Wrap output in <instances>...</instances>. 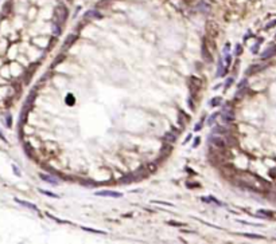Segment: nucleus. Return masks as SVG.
I'll list each match as a JSON object with an SVG mask.
<instances>
[{"instance_id":"nucleus-41","label":"nucleus","mask_w":276,"mask_h":244,"mask_svg":"<svg viewBox=\"0 0 276 244\" xmlns=\"http://www.w3.org/2000/svg\"><path fill=\"white\" fill-rule=\"evenodd\" d=\"M12 171L15 172V175H16V176H20V171L18 169V166H16V165H12Z\"/></svg>"},{"instance_id":"nucleus-33","label":"nucleus","mask_w":276,"mask_h":244,"mask_svg":"<svg viewBox=\"0 0 276 244\" xmlns=\"http://www.w3.org/2000/svg\"><path fill=\"white\" fill-rule=\"evenodd\" d=\"M217 116H218V113H216V114H212V116L209 117V120H208V125H213V122L216 121Z\"/></svg>"},{"instance_id":"nucleus-6","label":"nucleus","mask_w":276,"mask_h":244,"mask_svg":"<svg viewBox=\"0 0 276 244\" xmlns=\"http://www.w3.org/2000/svg\"><path fill=\"white\" fill-rule=\"evenodd\" d=\"M275 55H276V44H271L266 51L261 53V59H263V61H267V59L275 57Z\"/></svg>"},{"instance_id":"nucleus-42","label":"nucleus","mask_w":276,"mask_h":244,"mask_svg":"<svg viewBox=\"0 0 276 244\" xmlns=\"http://www.w3.org/2000/svg\"><path fill=\"white\" fill-rule=\"evenodd\" d=\"M154 203H155V204H162V205H167V207H172V205L170 204V203H164V201H156V200H155V201H154Z\"/></svg>"},{"instance_id":"nucleus-43","label":"nucleus","mask_w":276,"mask_h":244,"mask_svg":"<svg viewBox=\"0 0 276 244\" xmlns=\"http://www.w3.org/2000/svg\"><path fill=\"white\" fill-rule=\"evenodd\" d=\"M275 26H276V20H274V22H271V23H268L266 28L268 30V28H272V27H275Z\"/></svg>"},{"instance_id":"nucleus-28","label":"nucleus","mask_w":276,"mask_h":244,"mask_svg":"<svg viewBox=\"0 0 276 244\" xmlns=\"http://www.w3.org/2000/svg\"><path fill=\"white\" fill-rule=\"evenodd\" d=\"M84 231H86V232H92V234H100V235H105V232H102V231H97V230H92V228H88V227H81Z\"/></svg>"},{"instance_id":"nucleus-39","label":"nucleus","mask_w":276,"mask_h":244,"mask_svg":"<svg viewBox=\"0 0 276 244\" xmlns=\"http://www.w3.org/2000/svg\"><path fill=\"white\" fill-rule=\"evenodd\" d=\"M270 176L272 177V179H276V168H272L270 171Z\"/></svg>"},{"instance_id":"nucleus-22","label":"nucleus","mask_w":276,"mask_h":244,"mask_svg":"<svg viewBox=\"0 0 276 244\" xmlns=\"http://www.w3.org/2000/svg\"><path fill=\"white\" fill-rule=\"evenodd\" d=\"M24 152L27 153L28 157H34V150H32V148L30 146V144H28V142L24 144Z\"/></svg>"},{"instance_id":"nucleus-11","label":"nucleus","mask_w":276,"mask_h":244,"mask_svg":"<svg viewBox=\"0 0 276 244\" xmlns=\"http://www.w3.org/2000/svg\"><path fill=\"white\" fill-rule=\"evenodd\" d=\"M221 118H222L224 122L230 124V122L234 121V114H233L232 110H225V109H224V113H222V116H221Z\"/></svg>"},{"instance_id":"nucleus-13","label":"nucleus","mask_w":276,"mask_h":244,"mask_svg":"<svg viewBox=\"0 0 276 244\" xmlns=\"http://www.w3.org/2000/svg\"><path fill=\"white\" fill-rule=\"evenodd\" d=\"M102 15L96 10H89L85 12V19H101Z\"/></svg>"},{"instance_id":"nucleus-34","label":"nucleus","mask_w":276,"mask_h":244,"mask_svg":"<svg viewBox=\"0 0 276 244\" xmlns=\"http://www.w3.org/2000/svg\"><path fill=\"white\" fill-rule=\"evenodd\" d=\"M232 83H233V78H228L226 79V83L224 85V89H225V90H228V89L232 86Z\"/></svg>"},{"instance_id":"nucleus-23","label":"nucleus","mask_w":276,"mask_h":244,"mask_svg":"<svg viewBox=\"0 0 276 244\" xmlns=\"http://www.w3.org/2000/svg\"><path fill=\"white\" fill-rule=\"evenodd\" d=\"M121 183H132V181H135V177H134V173L132 175H128V176H124L121 177Z\"/></svg>"},{"instance_id":"nucleus-25","label":"nucleus","mask_w":276,"mask_h":244,"mask_svg":"<svg viewBox=\"0 0 276 244\" xmlns=\"http://www.w3.org/2000/svg\"><path fill=\"white\" fill-rule=\"evenodd\" d=\"M39 192H40V193H43V195H46V196H50V197L60 199V196L55 195V193H53V192H49V191H45V189H39Z\"/></svg>"},{"instance_id":"nucleus-21","label":"nucleus","mask_w":276,"mask_h":244,"mask_svg":"<svg viewBox=\"0 0 276 244\" xmlns=\"http://www.w3.org/2000/svg\"><path fill=\"white\" fill-rule=\"evenodd\" d=\"M144 168L147 169V172H148L150 175H152V173H155V172H156L158 165H156V164H147V165H144Z\"/></svg>"},{"instance_id":"nucleus-3","label":"nucleus","mask_w":276,"mask_h":244,"mask_svg":"<svg viewBox=\"0 0 276 244\" xmlns=\"http://www.w3.org/2000/svg\"><path fill=\"white\" fill-rule=\"evenodd\" d=\"M205 28H206V34H208L209 36H212V38L216 39L217 36L220 35V26L214 20H208V22H206Z\"/></svg>"},{"instance_id":"nucleus-2","label":"nucleus","mask_w":276,"mask_h":244,"mask_svg":"<svg viewBox=\"0 0 276 244\" xmlns=\"http://www.w3.org/2000/svg\"><path fill=\"white\" fill-rule=\"evenodd\" d=\"M68 15H69V11L66 8L65 6H58L55 7L54 10V20H55V24L58 26H62L68 19Z\"/></svg>"},{"instance_id":"nucleus-29","label":"nucleus","mask_w":276,"mask_h":244,"mask_svg":"<svg viewBox=\"0 0 276 244\" xmlns=\"http://www.w3.org/2000/svg\"><path fill=\"white\" fill-rule=\"evenodd\" d=\"M221 97H216V98H213L212 101H210V106H220L221 105Z\"/></svg>"},{"instance_id":"nucleus-10","label":"nucleus","mask_w":276,"mask_h":244,"mask_svg":"<svg viewBox=\"0 0 276 244\" xmlns=\"http://www.w3.org/2000/svg\"><path fill=\"white\" fill-rule=\"evenodd\" d=\"M76 40H77V35L76 34L68 35V36H66V39H65V42H64V47H62V49H64V50H69L73 46V44H74Z\"/></svg>"},{"instance_id":"nucleus-30","label":"nucleus","mask_w":276,"mask_h":244,"mask_svg":"<svg viewBox=\"0 0 276 244\" xmlns=\"http://www.w3.org/2000/svg\"><path fill=\"white\" fill-rule=\"evenodd\" d=\"M6 125L7 128L12 126V117H11V114H6Z\"/></svg>"},{"instance_id":"nucleus-26","label":"nucleus","mask_w":276,"mask_h":244,"mask_svg":"<svg viewBox=\"0 0 276 244\" xmlns=\"http://www.w3.org/2000/svg\"><path fill=\"white\" fill-rule=\"evenodd\" d=\"M66 103H68L69 106H73L76 103V98L73 97L72 94H68V97H66Z\"/></svg>"},{"instance_id":"nucleus-18","label":"nucleus","mask_w":276,"mask_h":244,"mask_svg":"<svg viewBox=\"0 0 276 244\" xmlns=\"http://www.w3.org/2000/svg\"><path fill=\"white\" fill-rule=\"evenodd\" d=\"M64 61H65V55H64V54L58 55V57H57V58H55V61L53 62V63H51V66H50V69H55V67H57V66H58V65H60V63H61V62H64Z\"/></svg>"},{"instance_id":"nucleus-24","label":"nucleus","mask_w":276,"mask_h":244,"mask_svg":"<svg viewBox=\"0 0 276 244\" xmlns=\"http://www.w3.org/2000/svg\"><path fill=\"white\" fill-rule=\"evenodd\" d=\"M35 95H36V91L34 90V91H32V93L27 97V102H26V105H30V106H31V105H32V102H34V99H35Z\"/></svg>"},{"instance_id":"nucleus-45","label":"nucleus","mask_w":276,"mask_h":244,"mask_svg":"<svg viewBox=\"0 0 276 244\" xmlns=\"http://www.w3.org/2000/svg\"><path fill=\"white\" fill-rule=\"evenodd\" d=\"M0 140H2V141H4V142H7V138L4 136H3V133H2V130H0Z\"/></svg>"},{"instance_id":"nucleus-8","label":"nucleus","mask_w":276,"mask_h":244,"mask_svg":"<svg viewBox=\"0 0 276 244\" xmlns=\"http://www.w3.org/2000/svg\"><path fill=\"white\" fill-rule=\"evenodd\" d=\"M201 53H202V57H204L205 62H208V63H212L213 62V55L210 53V50L206 47L205 43H202V49H201Z\"/></svg>"},{"instance_id":"nucleus-40","label":"nucleus","mask_w":276,"mask_h":244,"mask_svg":"<svg viewBox=\"0 0 276 244\" xmlns=\"http://www.w3.org/2000/svg\"><path fill=\"white\" fill-rule=\"evenodd\" d=\"M246 83H248V79H242V81H241V82H240V83H238V89H242V87H244V86H245V85H246Z\"/></svg>"},{"instance_id":"nucleus-47","label":"nucleus","mask_w":276,"mask_h":244,"mask_svg":"<svg viewBox=\"0 0 276 244\" xmlns=\"http://www.w3.org/2000/svg\"><path fill=\"white\" fill-rule=\"evenodd\" d=\"M201 128H202V125H201V124H200V125H197V126H196V130H197V132H198V130H201Z\"/></svg>"},{"instance_id":"nucleus-36","label":"nucleus","mask_w":276,"mask_h":244,"mask_svg":"<svg viewBox=\"0 0 276 244\" xmlns=\"http://www.w3.org/2000/svg\"><path fill=\"white\" fill-rule=\"evenodd\" d=\"M186 185L189 188H200V184L198 183H186Z\"/></svg>"},{"instance_id":"nucleus-17","label":"nucleus","mask_w":276,"mask_h":244,"mask_svg":"<svg viewBox=\"0 0 276 244\" xmlns=\"http://www.w3.org/2000/svg\"><path fill=\"white\" fill-rule=\"evenodd\" d=\"M175 140H176V134H172V133H166V134L163 136V141L164 142L172 144V142H175Z\"/></svg>"},{"instance_id":"nucleus-5","label":"nucleus","mask_w":276,"mask_h":244,"mask_svg":"<svg viewBox=\"0 0 276 244\" xmlns=\"http://www.w3.org/2000/svg\"><path fill=\"white\" fill-rule=\"evenodd\" d=\"M202 85H204V82H202V79L197 78V77H190L189 79V86L191 89V91H194V93H197V91L201 90Z\"/></svg>"},{"instance_id":"nucleus-46","label":"nucleus","mask_w":276,"mask_h":244,"mask_svg":"<svg viewBox=\"0 0 276 244\" xmlns=\"http://www.w3.org/2000/svg\"><path fill=\"white\" fill-rule=\"evenodd\" d=\"M257 50H259V44H255V46H253V50H252V51H253V53H256Z\"/></svg>"},{"instance_id":"nucleus-27","label":"nucleus","mask_w":276,"mask_h":244,"mask_svg":"<svg viewBox=\"0 0 276 244\" xmlns=\"http://www.w3.org/2000/svg\"><path fill=\"white\" fill-rule=\"evenodd\" d=\"M242 236H245V238H248V239H264V236L256 235V234H242Z\"/></svg>"},{"instance_id":"nucleus-14","label":"nucleus","mask_w":276,"mask_h":244,"mask_svg":"<svg viewBox=\"0 0 276 244\" xmlns=\"http://www.w3.org/2000/svg\"><path fill=\"white\" fill-rule=\"evenodd\" d=\"M204 43L206 44V47H208L209 50H214L216 51V42H214V38H212V36L208 35V38L204 39Z\"/></svg>"},{"instance_id":"nucleus-19","label":"nucleus","mask_w":276,"mask_h":244,"mask_svg":"<svg viewBox=\"0 0 276 244\" xmlns=\"http://www.w3.org/2000/svg\"><path fill=\"white\" fill-rule=\"evenodd\" d=\"M35 67H36V65L30 66V69H28V71H27V74H26V77H24V82L26 83L30 82V77H32V74H34V71H35Z\"/></svg>"},{"instance_id":"nucleus-32","label":"nucleus","mask_w":276,"mask_h":244,"mask_svg":"<svg viewBox=\"0 0 276 244\" xmlns=\"http://www.w3.org/2000/svg\"><path fill=\"white\" fill-rule=\"evenodd\" d=\"M234 54H236L237 57H240V55L242 54V47H241V44H237V46H236V49H234Z\"/></svg>"},{"instance_id":"nucleus-16","label":"nucleus","mask_w":276,"mask_h":244,"mask_svg":"<svg viewBox=\"0 0 276 244\" xmlns=\"http://www.w3.org/2000/svg\"><path fill=\"white\" fill-rule=\"evenodd\" d=\"M15 201L18 203V204H20L22 207H26V208H30L32 211H38V208H36L35 204H32V203H28V201H24V200H19V199H15Z\"/></svg>"},{"instance_id":"nucleus-38","label":"nucleus","mask_w":276,"mask_h":244,"mask_svg":"<svg viewBox=\"0 0 276 244\" xmlns=\"http://www.w3.org/2000/svg\"><path fill=\"white\" fill-rule=\"evenodd\" d=\"M168 224L174 225V227H183V225H185V224H182V223H176V221H168Z\"/></svg>"},{"instance_id":"nucleus-15","label":"nucleus","mask_w":276,"mask_h":244,"mask_svg":"<svg viewBox=\"0 0 276 244\" xmlns=\"http://www.w3.org/2000/svg\"><path fill=\"white\" fill-rule=\"evenodd\" d=\"M171 150H172V146H171L168 142H166L164 145L162 146V149H160V154H162V157H167L168 154L171 153Z\"/></svg>"},{"instance_id":"nucleus-20","label":"nucleus","mask_w":276,"mask_h":244,"mask_svg":"<svg viewBox=\"0 0 276 244\" xmlns=\"http://www.w3.org/2000/svg\"><path fill=\"white\" fill-rule=\"evenodd\" d=\"M225 73H226V69L224 67V65H222V61H218V71H217V77H221V75H225Z\"/></svg>"},{"instance_id":"nucleus-37","label":"nucleus","mask_w":276,"mask_h":244,"mask_svg":"<svg viewBox=\"0 0 276 244\" xmlns=\"http://www.w3.org/2000/svg\"><path fill=\"white\" fill-rule=\"evenodd\" d=\"M200 142H201V138H200V137H196V140H194V144H193V148H198Z\"/></svg>"},{"instance_id":"nucleus-44","label":"nucleus","mask_w":276,"mask_h":244,"mask_svg":"<svg viewBox=\"0 0 276 244\" xmlns=\"http://www.w3.org/2000/svg\"><path fill=\"white\" fill-rule=\"evenodd\" d=\"M230 62H232V58H230V55H226V67H229Z\"/></svg>"},{"instance_id":"nucleus-48","label":"nucleus","mask_w":276,"mask_h":244,"mask_svg":"<svg viewBox=\"0 0 276 244\" xmlns=\"http://www.w3.org/2000/svg\"><path fill=\"white\" fill-rule=\"evenodd\" d=\"M251 3H256V2H259V0H249Z\"/></svg>"},{"instance_id":"nucleus-1","label":"nucleus","mask_w":276,"mask_h":244,"mask_svg":"<svg viewBox=\"0 0 276 244\" xmlns=\"http://www.w3.org/2000/svg\"><path fill=\"white\" fill-rule=\"evenodd\" d=\"M238 184L242 185L244 188H249V189H253L257 192H263V191H266L267 188L271 187L270 183H267L266 180H263L259 176L251 175V173H244V175H241Z\"/></svg>"},{"instance_id":"nucleus-35","label":"nucleus","mask_w":276,"mask_h":244,"mask_svg":"<svg viewBox=\"0 0 276 244\" xmlns=\"http://www.w3.org/2000/svg\"><path fill=\"white\" fill-rule=\"evenodd\" d=\"M108 4H109V0H100L97 3V7H106Z\"/></svg>"},{"instance_id":"nucleus-4","label":"nucleus","mask_w":276,"mask_h":244,"mask_svg":"<svg viewBox=\"0 0 276 244\" xmlns=\"http://www.w3.org/2000/svg\"><path fill=\"white\" fill-rule=\"evenodd\" d=\"M209 142L212 144V148H216V149H226V141H225V138H220V137L210 136V138H209Z\"/></svg>"},{"instance_id":"nucleus-9","label":"nucleus","mask_w":276,"mask_h":244,"mask_svg":"<svg viewBox=\"0 0 276 244\" xmlns=\"http://www.w3.org/2000/svg\"><path fill=\"white\" fill-rule=\"evenodd\" d=\"M267 66L266 65H252L251 67H249L248 70L245 71V75L246 77H249V75H253V74H256V73H259V71H261V70H264Z\"/></svg>"},{"instance_id":"nucleus-12","label":"nucleus","mask_w":276,"mask_h":244,"mask_svg":"<svg viewBox=\"0 0 276 244\" xmlns=\"http://www.w3.org/2000/svg\"><path fill=\"white\" fill-rule=\"evenodd\" d=\"M39 177H40V180L46 181V183L51 184V185H58V180L55 179L54 176H50V175H43V173H40Z\"/></svg>"},{"instance_id":"nucleus-7","label":"nucleus","mask_w":276,"mask_h":244,"mask_svg":"<svg viewBox=\"0 0 276 244\" xmlns=\"http://www.w3.org/2000/svg\"><path fill=\"white\" fill-rule=\"evenodd\" d=\"M96 196H104V197H123L121 192H115V191H98L96 192Z\"/></svg>"},{"instance_id":"nucleus-31","label":"nucleus","mask_w":276,"mask_h":244,"mask_svg":"<svg viewBox=\"0 0 276 244\" xmlns=\"http://www.w3.org/2000/svg\"><path fill=\"white\" fill-rule=\"evenodd\" d=\"M245 93H246V89H240V91L237 93V95H234V99H240Z\"/></svg>"}]
</instances>
